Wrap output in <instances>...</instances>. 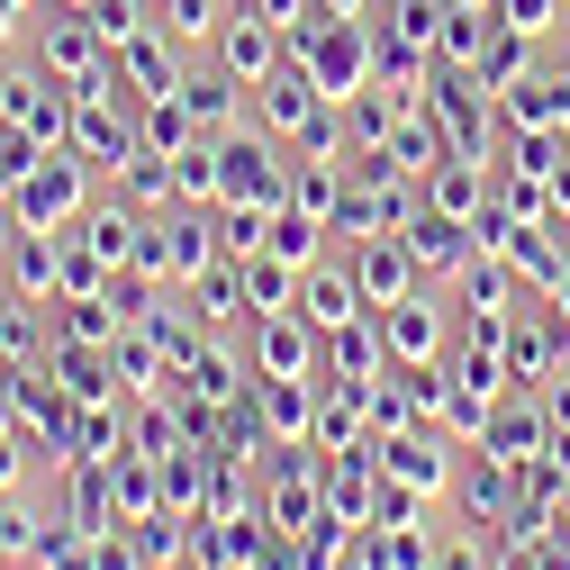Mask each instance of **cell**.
I'll list each match as a JSON object with an SVG mask.
<instances>
[{"instance_id": "obj_1", "label": "cell", "mask_w": 570, "mask_h": 570, "mask_svg": "<svg viewBox=\"0 0 570 570\" xmlns=\"http://www.w3.org/2000/svg\"><path fill=\"white\" fill-rule=\"evenodd\" d=\"M227 73H236V82H263V73H272V28H263V19H236V28H227Z\"/></svg>"}, {"instance_id": "obj_2", "label": "cell", "mask_w": 570, "mask_h": 570, "mask_svg": "<svg viewBox=\"0 0 570 570\" xmlns=\"http://www.w3.org/2000/svg\"><path fill=\"white\" fill-rule=\"evenodd\" d=\"M227 199H272V155L263 146H227Z\"/></svg>"}, {"instance_id": "obj_3", "label": "cell", "mask_w": 570, "mask_h": 570, "mask_svg": "<svg viewBox=\"0 0 570 570\" xmlns=\"http://www.w3.org/2000/svg\"><path fill=\"white\" fill-rule=\"evenodd\" d=\"M28 218H63V208H73V173H46V181H28Z\"/></svg>"}, {"instance_id": "obj_4", "label": "cell", "mask_w": 570, "mask_h": 570, "mask_svg": "<svg viewBox=\"0 0 570 570\" xmlns=\"http://www.w3.org/2000/svg\"><path fill=\"white\" fill-rule=\"evenodd\" d=\"M390 344H399V353H425V344H435V317H425V308H399V317H390Z\"/></svg>"}, {"instance_id": "obj_5", "label": "cell", "mask_w": 570, "mask_h": 570, "mask_svg": "<svg viewBox=\"0 0 570 570\" xmlns=\"http://www.w3.org/2000/svg\"><path fill=\"white\" fill-rule=\"evenodd\" d=\"M517 118H570V91H561V82H525Z\"/></svg>"}, {"instance_id": "obj_6", "label": "cell", "mask_w": 570, "mask_h": 570, "mask_svg": "<svg viewBox=\"0 0 570 570\" xmlns=\"http://www.w3.org/2000/svg\"><path fill=\"white\" fill-rule=\"evenodd\" d=\"M263 91H272V118H308V82L299 73H272Z\"/></svg>"}, {"instance_id": "obj_7", "label": "cell", "mask_w": 570, "mask_h": 570, "mask_svg": "<svg viewBox=\"0 0 570 570\" xmlns=\"http://www.w3.org/2000/svg\"><path fill=\"white\" fill-rule=\"evenodd\" d=\"M353 63H363V55H353V37H335V46H317V73H326L335 91L353 82Z\"/></svg>"}, {"instance_id": "obj_8", "label": "cell", "mask_w": 570, "mask_h": 570, "mask_svg": "<svg viewBox=\"0 0 570 570\" xmlns=\"http://www.w3.org/2000/svg\"><path fill=\"white\" fill-rule=\"evenodd\" d=\"M245 291H254V308H272V299H291V272H272V263H254V272H245Z\"/></svg>"}, {"instance_id": "obj_9", "label": "cell", "mask_w": 570, "mask_h": 570, "mask_svg": "<svg viewBox=\"0 0 570 570\" xmlns=\"http://www.w3.org/2000/svg\"><path fill=\"white\" fill-rule=\"evenodd\" d=\"M416 254H425V263H453V227L425 218V227H416Z\"/></svg>"}, {"instance_id": "obj_10", "label": "cell", "mask_w": 570, "mask_h": 570, "mask_svg": "<svg viewBox=\"0 0 570 570\" xmlns=\"http://www.w3.org/2000/svg\"><path fill=\"white\" fill-rule=\"evenodd\" d=\"M181 109H199V118H227V82H190V91H181Z\"/></svg>"}, {"instance_id": "obj_11", "label": "cell", "mask_w": 570, "mask_h": 570, "mask_svg": "<svg viewBox=\"0 0 570 570\" xmlns=\"http://www.w3.org/2000/svg\"><path fill=\"white\" fill-rule=\"evenodd\" d=\"M308 299H317V317H335V326L353 317V291H344V281H317V291H308Z\"/></svg>"}, {"instance_id": "obj_12", "label": "cell", "mask_w": 570, "mask_h": 570, "mask_svg": "<svg viewBox=\"0 0 570 570\" xmlns=\"http://www.w3.org/2000/svg\"><path fill=\"white\" fill-rule=\"evenodd\" d=\"M254 10H299V0H254Z\"/></svg>"}, {"instance_id": "obj_13", "label": "cell", "mask_w": 570, "mask_h": 570, "mask_svg": "<svg viewBox=\"0 0 570 570\" xmlns=\"http://www.w3.org/2000/svg\"><path fill=\"white\" fill-rule=\"evenodd\" d=\"M326 10H335V19H344V10H363V0H326Z\"/></svg>"}]
</instances>
